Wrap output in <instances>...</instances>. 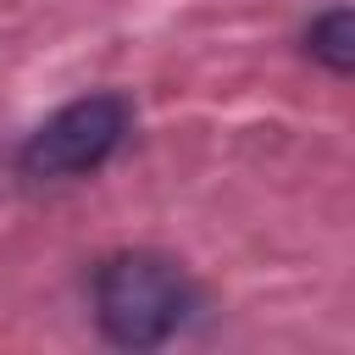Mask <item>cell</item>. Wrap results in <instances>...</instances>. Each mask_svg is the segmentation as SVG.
<instances>
[{
  "mask_svg": "<svg viewBox=\"0 0 355 355\" xmlns=\"http://www.w3.org/2000/svg\"><path fill=\"white\" fill-rule=\"evenodd\" d=\"M305 44H311V55L327 67V72H355V17L344 11V6H333V11H322L316 22H311V33H305Z\"/></svg>",
  "mask_w": 355,
  "mask_h": 355,
  "instance_id": "3957f363",
  "label": "cell"
},
{
  "mask_svg": "<svg viewBox=\"0 0 355 355\" xmlns=\"http://www.w3.org/2000/svg\"><path fill=\"white\" fill-rule=\"evenodd\" d=\"M189 305H194L189 277L166 255L128 250V255H111L94 272V316H100V333L111 344H122V349H155V344H166L183 327Z\"/></svg>",
  "mask_w": 355,
  "mask_h": 355,
  "instance_id": "6da1fadb",
  "label": "cell"
},
{
  "mask_svg": "<svg viewBox=\"0 0 355 355\" xmlns=\"http://www.w3.org/2000/svg\"><path fill=\"white\" fill-rule=\"evenodd\" d=\"M133 111L122 94H83L72 105H61L55 116H44L28 144H22V172L28 178H78L94 172L128 133Z\"/></svg>",
  "mask_w": 355,
  "mask_h": 355,
  "instance_id": "7a4b0ae2",
  "label": "cell"
}]
</instances>
